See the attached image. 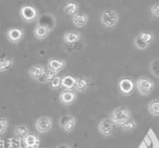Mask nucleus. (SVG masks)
Segmentation results:
<instances>
[{"label":"nucleus","instance_id":"obj_1","mask_svg":"<svg viewBox=\"0 0 159 148\" xmlns=\"http://www.w3.org/2000/svg\"><path fill=\"white\" fill-rule=\"evenodd\" d=\"M135 87L139 95L147 96L153 92L154 87H155V83L151 78H148L146 77H140L135 82Z\"/></svg>","mask_w":159,"mask_h":148},{"label":"nucleus","instance_id":"obj_2","mask_svg":"<svg viewBox=\"0 0 159 148\" xmlns=\"http://www.w3.org/2000/svg\"><path fill=\"white\" fill-rule=\"evenodd\" d=\"M130 117H131V112L126 106H118L116 108H114L111 112V114H109V118H111V121L116 126L121 124L124 121H126Z\"/></svg>","mask_w":159,"mask_h":148},{"label":"nucleus","instance_id":"obj_3","mask_svg":"<svg viewBox=\"0 0 159 148\" xmlns=\"http://www.w3.org/2000/svg\"><path fill=\"white\" fill-rule=\"evenodd\" d=\"M99 20H101V23L104 27L113 28L117 25V23L119 21V15L116 10L107 9V10H103L102 12Z\"/></svg>","mask_w":159,"mask_h":148},{"label":"nucleus","instance_id":"obj_4","mask_svg":"<svg viewBox=\"0 0 159 148\" xmlns=\"http://www.w3.org/2000/svg\"><path fill=\"white\" fill-rule=\"evenodd\" d=\"M154 39V35L150 32H140L134 38V46L138 50H146L150 47Z\"/></svg>","mask_w":159,"mask_h":148},{"label":"nucleus","instance_id":"obj_5","mask_svg":"<svg viewBox=\"0 0 159 148\" xmlns=\"http://www.w3.org/2000/svg\"><path fill=\"white\" fill-rule=\"evenodd\" d=\"M138 148H159V140L152 128H149Z\"/></svg>","mask_w":159,"mask_h":148},{"label":"nucleus","instance_id":"obj_6","mask_svg":"<svg viewBox=\"0 0 159 148\" xmlns=\"http://www.w3.org/2000/svg\"><path fill=\"white\" fill-rule=\"evenodd\" d=\"M134 87H135V83H134L133 81L130 80L129 78H121L117 83L119 93L124 96H131L132 92L134 90Z\"/></svg>","mask_w":159,"mask_h":148},{"label":"nucleus","instance_id":"obj_7","mask_svg":"<svg viewBox=\"0 0 159 148\" xmlns=\"http://www.w3.org/2000/svg\"><path fill=\"white\" fill-rule=\"evenodd\" d=\"M52 127H53V120L50 116L47 115L40 116L35 121V128H36L37 132L41 133V134L49 132L52 129Z\"/></svg>","mask_w":159,"mask_h":148},{"label":"nucleus","instance_id":"obj_8","mask_svg":"<svg viewBox=\"0 0 159 148\" xmlns=\"http://www.w3.org/2000/svg\"><path fill=\"white\" fill-rule=\"evenodd\" d=\"M114 126L116 124L111 121L109 117L103 118L98 123V130L101 134L104 137H109L113 134L114 131Z\"/></svg>","mask_w":159,"mask_h":148},{"label":"nucleus","instance_id":"obj_9","mask_svg":"<svg viewBox=\"0 0 159 148\" xmlns=\"http://www.w3.org/2000/svg\"><path fill=\"white\" fill-rule=\"evenodd\" d=\"M77 124V119L76 117L72 114H66L60 117L59 119V125L62 129L66 132V133H70L72 132L75 127H76Z\"/></svg>","mask_w":159,"mask_h":148},{"label":"nucleus","instance_id":"obj_10","mask_svg":"<svg viewBox=\"0 0 159 148\" xmlns=\"http://www.w3.org/2000/svg\"><path fill=\"white\" fill-rule=\"evenodd\" d=\"M38 12L36 8L31 5H24L20 8V16L26 22H33L37 18Z\"/></svg>","mask_w":159,"mask_h":148},{"label":"nucleus","instance_id":"obj_11","mask_svg":"<svg viewBox=\"0 0 159 148\" xmlns=\"http://www.w3.org/2000/svg\"><path fill=\"white\" fill-rule=\"evenodd\" d=\"M59 100L64 105H71L77 100V93L74 91L65 90L59 95Z\"/></svg>","mask_w":159,"mask_h":148},{"label":"nucleus","instance_id":"obj_12","mask_svg":"<svg viewBox=\"0 0 159 148\" xmlns=\"http://www.w3.org/2000/svg\"><path fill=\"white\" fill-rule=\"evenodd\" d=\"M6 36L9 42L16 44V43H19L23 39L24 31L20 28H10L7 31Z\"/></svg>","mask_w":159,"mask_h":148},{"label":"nucleus","instance_id":"obj_13","mask_svg":"<svg viewBox=\"0 0 159 148\" xmlns=\"http://www.w3.org/2000/svg\"><path fill=\"white\" fill-rule=\"evenodd\" d=\"M50 30L51 29H50L49 26L44 25V24H38L34 29V36L38 40H44V39L48 37Z\"/></svg>","mask_w":159,"mask_h":148},{"label":"nucleus","instance_id":"obj_14","mask_svg":"<svg viewBox=\"0 0 159 148\" xmlns=\"http://www.w3.org/2000/svg\"><path fill=\"white\" fill-rule=\"evenodd\" d=\"M89 22V16L86 13H76L72 16V23L78 28H83L87 26Z\"/></svg>","mask_w":159,"mask_h":148},{"label":"nucleus","instance_id":"obj_15","mask_svg":"<svg viewBox=\"0 0 159 148\" xmlns=\"http://www.w3.org/2000/svg\"><path fill=\"white\" fill-rule=\"evenodd\" d=\"M65 67H66V61L61 60V59L52 58V59H50L48 62V68L51 71L57 74L59 72H61Z\"/></svg>","mask_w":159,"mask_h":148},{"label":"nucleus","instance_id":"obj_16","mask_svg":"<svg viewBox=\"0 0 159 148\" xmlns=\"http://www.w3.org/2000/svg\"><path fill=\"white\" fill-rule=\"evenodd\" d=\"M22 140L24 143V146L26 148H38L40 145L39 138L36 135L32 134V133H29V134L25 136Z\"/></svg>","mask_w":159,"mask_h":148},{"label":"nucleus","instance_id":"obj_17","mask_svg":"<svg viewBox=\"0 0 159 148\" xmlns=\"http://www.w3.org/2000/svg\"><path fill=\"white\" fill-rule=\"evenodd\" d=\"M89 86V80L86 77H80L76 78V86L74 90L77 92H84Z\"/></svg>","mask_w":159,"mask_h":148},{"label":"nucleus","instance_id":"obj_18","mask_svg":"<svg viewBox=\"0 0 159 148\" xmlns=\"http://www.w3.org/2000/svg\"><path fill=\"white\" fill-rule=\"evenodd\" d=\"M45 69H46V68H45L44 66H42V65H34V66H32L31 68L29 69L28 74H29V76L31 77V78H33V80L39 81V78L42 77V75L45 72Z\"/></svg>","mask_w":159,"mask_h":148},{"label":"nucleus","instance_id":"obj_19","mask_svg":"<svg viewBox=\"0 0 159 148\" xmlns=\"http://www.w3.org/2000/svg\"><path fill=\"white\" fill-rule=\"evenodd\" d=\"M81 40V34L76 31H69L64 34L63 41L66 44H75Z\"/></svg>","mask_w":159,"mask_h":148},{"label":"nucleus","instance_id":"obj_20","mask_svg":"<svg viewBox=\"0 0 159 148\" xmlns=\"http://www.w3.org/2000/svg\"><path fill=\"white\" fill-rule=\"evenodd\" d=\"M76 78L73 76H65L64 78H62V83H61V87L64 88V90L67 91H73L75 88V86H76Z\"/></svg>","mask_w":159,"mask_h":148},{"label":"nucleus","instance_id":"obj_21","mask_svg":"<svg viewBox=\"0 0 159 148\" xmlns=\"http://www.w3.org/2000/svg\"><path fill=\"white\" fill-rule=\"evenodd\" d=\"M136 124L137 123H136L135 119L131 116L130 118H128L126 121H124L123 123H121V124H119L118 127L124 132H131L135 129Z\"/></svg>","mask_w":159,"mask_h":148},{"label":"nucleus","instance_id":"obj_22","mask_svg":"<svg viewBox=\"0 0 159 148\" xmlns=\"http://www.w3.org/2000/svg\"><path fill=\"white\" fill-rule=\"evenodd\" d=\"M79 10V4L75 1H69L64 5V12L70 16H74L75 14L78 13Z\"/></svg>","mask_w":159,"mask_h":148},{"label":"nucleus","instance_id":"obj_23","mask_svg":"<svg viewBox=\"0 0 159 148\" xmlns=\"http://www.w3.org/2000/svg\"><path fill=\"white\" fill-rule=\"evenodd\" d=\"M148 112L152 116H159V98H155L149 101L147 105Z\"/></svg>","mask_w":159,"mask_h":148},{"label":"nucleus","instance_id":"obj_24","mask_svg":"<svg viewBox=\"0 0 159 148\" xmlns=\"http://www.w3.org/2000/svg\"><path fill=\"white\" fill-rule=\"evenodd\" d=\"M29 133H30L29 128L25 124H19L17 126H15L14 128V134L18 138H22L23 139V138L26 135H28Z\"/></svg>","mask_w":159,"mask_h":148},{"label":"nucleus","instance_id":"obj_25","mask_svg":"<svg viewBox=\"0 0 159 148\" xmlns=\"http://www.w3.org/2000/svg\"><path fill=\"white\" fill-rule=\"evenodd\" d=\"M13 65V59L8 57L0 58V73H4L8 71Z\"/></svg>","mask_w":159,"mask_h":148},{"label":"nucleus","instance_id":"obj_26","mask_svg":"<svg viewBox=\"0 0 159 148\" xmlns=\"http://www.w3.org/2000/svg\"><path fill=\"white\" fill-rule=\"evenodd\" d=\"M56 76H57V73H55L50 70L49 68H47V69H45L44 74L42 75V77L39 78L38 82L39 83H50Z\"/></svg>","mask_w":159,"mask_h":148},{"label":"nucleus","instance_id":"obj_27","mask_svg":"<svg viewBox=\"0 0 159 148\" xmlns=\"http://www.w3.org/2000/svg\"><path fill=\"white\" fill-rule=\"evenodd\" d=\"M8 124L9 122L7 117H0V135H3L7 131Z\"/></svg>","mask_w":159,"mask_h":148},{"label":"nucleus","instance_id":"obj_28","mask_svg":"<svg viewBox=\"0 0 159 148\" xmlns=\"http://www.w3.org/2000/svg\"><path fill=\"white\" fill-rule=\"evenodd\" d=\"M150 71L156 78H159V62L158 59L153 60L150 64Z\"/></svg>","mask_w":159,"mask_h":148},{"label":"nucleus","instance_id":"obj_29","mask_svg":"<svg viewBox=\"0 0 159 148\" xmlns=\"http://www.w3.org/2000/svg\"><path fill=\"white\" fill-rule=\"evenodd\" d=\"M61 83H62V78L59 76H56L51 82H50V87H51V88H53V90H58V88L61 87Z\"/></svg>","mask_w":159,"mask_h":148},{"label":"nucleus","instance_id":"obj_30","mask_svg":"<svg viewBox=\"0 0 159 148\" xmlns=\"http://www.w3.org/2000/svg\"><path fill=\"white\" fill-rule=\"evenodd\" d=\"M150 13L153 17L159 18V2L152 4L150 7Z\"/></svg>","mask_w":159,"mask_h":148},{"label":"nucleus","instance_id":"obj_31","mask_svg":"<svg viewBox=\"0 0 159 148\" xmlns=\"http://www.w3.org/2000/svg\"><path fill=\"white\" fill-rule=\"evenodd\" d=\"M56 148H72L69 144H66V143H62V144H59Z\"/></svg>","mask_w":159,"mask_h":148},{"label":"nucleus","instance_id":"obj_32","mask_svg":"<svg viewBox=\"0 0 159 148\" xmlns=\"http://www.w3.org/2000/svg\"><path fill=\"white\" fill-rule=\"evenodd\" d=\"M158 62H159V58H158Z\"/></svg>","mask_w":159,"mask_h":148}]
</instances>
